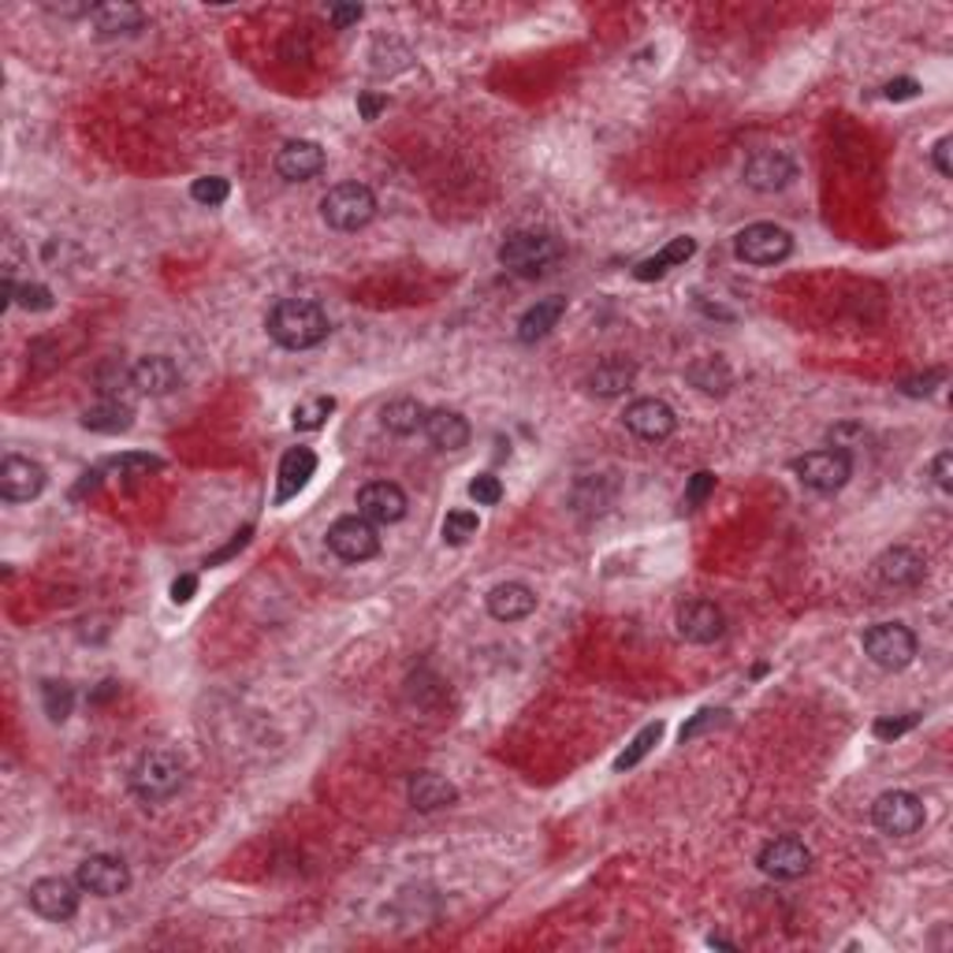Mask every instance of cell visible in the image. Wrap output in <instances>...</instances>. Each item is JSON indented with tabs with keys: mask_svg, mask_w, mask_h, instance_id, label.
Wrapping results in <instances>:
<instances>
[{
	"mask_svg": "<svg viewBox=\"0 0 953 953\" xmlns=\"http://www.w3.org/2000/svg\"><path fill=\"white\" fill-rule=\"evenodd\" d=\"M477 529H480V518L474 515V510H466V507L450 510V515L444 518V540L450 548L469 545V540L477 537Z\"/></svg>",
	"mask_w": 953,
	"mask_h": 953,
	"instance_id": "obj_35",
	"label": "cell"
},
{
	"mask_svg": "<svg viewBox=\"0 0 953 953\" xmlns=\"http://www.w3.org/2000/svg\"><path fill=\"white\" fill-rule=\"evenodd\" d=\"M537 611V592H532L526 581H499L496 589L488 592V614L496 622H521Z\"/></svg>",
	"mask_w": 953,
	"mask_h": 953,
	"instance_id": "obj_19",
	"label": "cell"
},
{
	"mask_svg": "<svg viewBox=\"0 0 953 953\" xmlns=\"http://www.w3.org/2000/svg\"><path fill=\"white\" fill-rule=\"evenodd\" d=\"M942 381H946V373H942V369H931V373H924V376H909V381H901V392L920 398V395L935 392V384H942Z\"/></svg>",
	"mask_w": 953,
	"mask_h": 953,
	"instance_id": "obj_41",
	"label": "cell"
},
{
	"mask_svg": "<svg viewBox=\"0 0 953 953\" xmlns=\"http://www.w3.org/2000/svg\"><path fill=\"white\" fill-rule=\"evenodd\" d=\"M179 365L164 354H149L131 369V384L138 387L142 395H172L179 387Z\"/></svg>",
	"mask_w": 953,
	"mask_h": 953,
	"instance_id": "obj_21",
	"label": "cell"
},
{
	"mask_svg": "<svg viewBox=\"0 0 953 953\" xmlns=\"http://www.w3.org/2000/svg\"><path fill=\"white\" fill-rule=\"evenodd\" d=\"M879 578L887 581V586H894V589H913V586H920V581H924V570H928V562L916 556L913 548H890V551H883V556H879Z\"/></svg>",
	"mask_w": 953,
	"mask_h": 953,
	"instance_id": "obj_23",
	"label": "cell"
},
{
	"mask_svg": "<svg viewBox=\"0 0 953 953\" xmlns=\"http://www.w3.org/2000/svg\"><path fill=\"white\" fill-rule=\"evenodd\" d=\"M562 258V246L548 231H515L499 246V265L521 280H537Z\"/></svg>",
	"mask_w": 953,
	"mask_h": 953,
	"instance_id": "obj_3",
	"label": "cell"
},
{
	"mask_svg": "<svg viewBox=\"0 0 953 953\" xmlns=\"http://www.w3.org/2000/svg\"><path fill=\"white\" fill-rule=\"evenodd\" d=\"M406 797H410V805H414L417 812H439V808H447V805L458 801V790H455V783H447L444 775L417 771V775H410Z\"/></svg>",
	"mask_w": 953,
	"mask_h": 953,
	"instance_id": "obj_22",
	"label": "cell"
},
{
	"mask_svg": "<svg viewBox=\"0 0 953 953\" xmlns=\"http://www.w3.org/2000/svg\"><path fill=\"white\" fill-rule=\"evenodd\" d=\"M883 94H887L890 101H909V97L920 94V82H916V79H894V82H887Z\"/></svg>",
	"mask_w": 953,
	"mask_h": 953,
	"instance_id": "obj_45",
	"label": "cell"
},
{
	"mask_svg": "<svg viewBox=\"0 0 953 953\" xmlns=\"http://www.w3.org/2000/svg\"><path fill=\"white\" fill-rule=\"evenodd\" d=\"M950 146H953V138L950 135H942L939 142H935V149H931V160H935V168H939V176H953V160H950Z\"/></svg>",
	"mask_w": 953,
	"mask_h": 953,
	"instance_id": "obj_43",
	"label": "cell"
},
{
	"mask_svg": "<svg viewBox=\"0 0 953 953\" xmlns=\"http://www.w3.org/2000/svg\"><path fill=\"white\" fill-rule=\"evenodd\" d=\"M931 477H935V485L942 491L953 488V455H950V450H939V455H935V463H931Z\"/></svg>",
	"mask_w": 953,
	"mask_h": 953,
	"instance_id": "obj_42",
	"label": "cell"
},
{
	"mask_svg": "<svg viewBox=\"0 0 953 953\" xmlns=\"http://www.w3.org/2000/svg\"><path fill=\"white\" fill-rule=\"evenodd\" d=\"M864 655L879 671H905L916 660V633L901 622H876L864 630Z\"/></svg>",
	"mask_w": 953,
	"mask_h": 953,
	"instance_id": "obj_4",
	"label": "cell"
},
{
	"mask_svg": "<svg viewBox=\"0 0 953 953\" xmlns=\"http://www.w3.org/2000/svg\"><path fill=\"white\" fill-rule=\"evenodd\" d=\"M194 592H198V578L194 573H183V578L172 581V603H190Z\"/></svg>",
	"mask_w": 953,
	"mask_h": 953,
	"instance_id": "obj_46",
	"label": "cell"
},
{
	"mask_svg": "<svg viewBox=\"0 0 953 953\" xmlns=\"http://www.w3.org/2000/svg\"><path fill=\"white\" fill-rule=\"evenodd\" d=\"M358 515L369 518L373 526H392L406 518V491L392 480H373L358 491Z\"/></svg>",
	"mask_w": 953,
	"mask_h": 953,
	"instance_id": "obj_15",
	"label": "cell"
},
{
	"mask_svg": "<svg viewBox=\"0 0 953 953\" xmlns=\"http://www.w3.org/2000/svg\"><path fill=\"white\" fill-rule=\"evenodd\" d=\"M469 499H474L477 507H496L499 499H504V480H499L496 474H480L469 480Z\"/></svg>",
	"mask_w": 953,
	"mask_h": 953,
	"instance_id": "obj_38",
	"label": "cell"
},
{
	"mask_svg": "<svg viewBox=\"0 0 953 953\" xmlns=\"http://www.w3.org/2000/svg\"><path fill=\"white\" fill-rule=\"evenodd\" d=\"M358 108H362V116H365V120H376V116H381V108H384V97L362 94V97H358Z\"/></svg>",
	"mask_w": 953,
	"mask_h": 953,
	"instance_id": "obj_49",
	"label": "cell"
},
{
	"mask_svg": "<svg viewBox=\"0 0 953 953\" xmlns=\"http://www.w3.org/2000/svg\"><path fill=\"white\" fill-rule=\"evenodd\" d=\"M79 883H71L64 876H45L38 883H30V909L41 916V920H53V924H64L79 913Z\"/></svg>",
	"mask_w": 953,
	"mask_h": 953,
	"instance_id": "obj_10",
	"label": "cell"
},
{
	"mask_svg": "<svg viewBox=\"0 0 953 953\" xmlns=\"http://www.w3.org/2000/svg\"><path fill=\"white\" fill-rule=\"evenodd\" d=\"M321 217L335 231H358L376 217V198L362 183H340L321 198Z\"/></svg>",
	"mask_w": 953,
	"mask_h": 953,
	"instance_id": "obj_5",
	"label": "cell"
},
{
	"mask_svg": "<svg viewBox=\"0 0 953 953\" xmlns=\"http://www.w3.org/2000/svg\"><path fill=\"white\" fill-rule=\"evenodd\" d=\"M131 425H135V410L127 403H120V398H101L97 406H90L86 414H82V428L101 433V436H120V433H127Z\"/></svg>",
	"mask_w": 953,
	"mask_h": 953,
	"instance_id": "obj_26",
	"label": "cell"
},
{
	"mask_svg": "<svg viewBox=\"0 0 953 953\" xmlns=\"http://www.w3.org/2000/svg\"><path fill=\"white\" fill-rule=\"evenodd\" d=\"M335 410V398L332 395H317V398H305V403H299L291 410V425L294 433H317L328 417H332Z\"/></svg>",
	"mask_w": 953,
	"mask_h": 953,
	"instance_id": "obj_32",
	"label": "cell"
},
{
	"mask_svg": "<svg viewBox=\"0 0 953 953\" xmlns=\"http://www.w3.org/2000/svg\"><path fill=\"white\" fill-rule=\"evenodd\" d=\"M696 253V242L690 239V235H682V239H671L667 246H663L660 253H655V258H644L638 269H633V276H638L641 283H649V280H660V276H667L674 265H685Z\"/></svg>",
	"mask_w": 953,
	"mask_h": 953,
	"instance_id": "obj_28",
	"label": "cell"
},
{
	"mask_svg": "<svg viewBox=\"0 0 953 953\" xmlns=\"http://www.w3.org/2000/svg\"><path fill=\"white\" fill-rule=\"evenodd\" d=\"M425 414L428 410L417 403V398H392V403H387L384 410H381V425L387 428V433H395V436H410V433H417V428L425 425Z\"/></svg>",
	"mask_w": 953,
	"mask_h": 953,
	"instance_id": "obj_30",
	"label": "cell"
},
{
	"mask_svg": "<svg viewBox=\"0 0 953 953\" xmlns=\"http://www.w3.org/2000/svg\"><path fill=\"white\" fill-rule=\"evenodd\" d=\"M328 548L343 562H365L381 551V532L362 515H346L328 529Z\"/></svg>",
	"mask_w": 953,
	"mask_h": 953,
	"instance_id": "obj_9",
	"label": "cell"
},
{
	"mask_svg": "<svg viewBox=\"0 0 953 953\" xmlns=\"http://www.w3.org/2000/svg\"><path fill=\"white\" fill-rule=\"evenodd\" d=\"M715 491V474H708V469H701V474L690 477V488H685V507L696 510Z\"/></svg>",
	"mask_w": 953,
	"mask_h": 953,
	"instance_id": "obj_40",
	"label": "cell"
},
{
	"mask_svg": "<svg viewBox=\"0 0 953 953\" xmlns=\"http://www.w3.org/2000/svg\"><path fill=\"white\" fill-rule=\"evenodd\" d=\"M90 19H94L97 34H135L146 27V12L138 4H101L90 8Z\"/></svg>",
	"mask_w": 953,
	"mask_h": 953,
	"instance_id": "obj_29",
	"label": "cell"
},
{
	"mask_svg": "<svg viewBox=\"0 0 953 953\" xmlns=\"http://www.w3.org/2000/svg\"><path fill=\"white\" fill-rule=\"evenodd\" d=\"M756 864L771 879H801L808 868H812V853H808V846L797 842V838H775V842H767L760 849Z\"/></svg>",
	"mask_w": 953,
	"mask_h": 953,
	"instance_id": "obj_13",
	"label": "cell"
},
{
	"mask_svg": "<svg viewBox=\"0 0 953 953\" xmlns=\"http://www.w3.org/2000/svg\"><path fill=\"white\" fill-rule=\"evenodd\" d=\"M269 335L283 351H310V346L324 343L332 324H328V313L321 310L317 302H305V299H283L276 302L269 310Z\"/></svg>",
	"mask_w": 953,
	"mask_h": 953,
	"instance_id": "obj_1",
	"label": "cell"
},
{
	"mask_svg": "<svg viewBox=\"0 0 953 953\" xmlns=\"http://www.w3.org/2000/svg\"><path fill=\"white\" fill-rule=\"evenodd\" d=\"M872 819H876V827H879L883 835H890V838H909V835H916L920 827H924L928 812H924V801H920L916 794H909V790H887V794L876 797Z\"/></svg>",
	"mask_w": 953,
	"mask_h": 953,
	"instance_id": "obj_7",
	"label": "cell"
},
{
	"mask_svg": "<svg viewBox=\"0 0 953 953\" xmlns=\"http://www.w3.org/2000/svg\"><path fill=\"white\" fill-rule=\"evenodd\" d=\"M45 488V469H41L34 458H23V455H8L0 463V496L8 504H30V499L41 496Z\"/></svg>",
	"mask_w": 953,
	"mask_h": 953,
	"instance_id": "obj_12",
	"label": "cell"
},
{
	"mask_svg": "<svg viewBox=\"0 0 953 953\" xmlns=\"http://www.w3.org/2000/svg\"><path fill=\"white\" fill-rule=\"evenodd\" d=\"M734 253L745 265H778L794 253V235L778 224H749L742 235L734 239Z\"/></svg>",
	"mask_w": 953,
	"mask_h": 953,
	"instance_id": "obj_8",
	"label": "cell"
},
{
	"mask_svg": "<svg viewBox=\"0 0 953 953\" xmlns=\"http://www.w3.org/2000/svg\"><path fill=\"white\" fill-rule=\"evenodd\" d=\"M317 474V455L310 447H291L280 458V488H276V504H287L299 491L310 485V477Z\"/></svg>",
	"mask_w": 953,
	"mask_h": 953,
	"instance_id": "obj_24",
	"label": "cell"
},
{
	"mask_svg": "<svg viewBox=\"0 0 953 953\" xmlns=\"http://www.w3.org/2000/svg\"><path fill=\"white\" fill-rule=\"evenodd\" d=\"M723 630H726V619H723V611L715 608L712 600H690V603H682V611H679V633H682L685 641H693V644H712V641L723 638Z\"/></svg>",
	"mask_w": 953,
	"mask_h": 953,
	"instance_id": "obj_18",
	"label": "cell"
},
{
	"mask_svg": "<svg viewBox=\"0 0 953 953\" xmlns=\"http://www.w3.org/2000/svg\"><path fill=\"white\" fill-rule=\"evenodd\" d=\"M794 474L801 480L805 488L812 491H838L846 488V480L853 477V463L842 447H819V450H808V455L794 458Z\"/></svg>",
	"mask_w": 953,
	"mask_h": 953,
	"instance_id": "obj_6",
	"label": "cell"
},
{
	"mask_svg": "<svg viewBox=\"0 0 953 953\" xmlns=\"http://www.w3.org/2000/svg\"><path fill=\"white\" fill-rule=\"evenodd\" d=\"M633 381H638V365L622 362V358H608V362H600V365L589 373L586 387H589L592 395H600V398H614V395L630 392Z\"/></svg>",
	"mask_w": 953,
	"mask_h": 953,
	"instance_id": "obj_25",
	"label": "cell"
},
{
	"mask_svg": "<svg viewBox=\"0 0 953 953\" xmlns=\"http://www.w3.org/2000/svg\"><path fill=\"white\" fill-rule=\"evenodd\" d=\"M562 313H567V299H540L537 305H529L526 313H521L518 321V340L521 343H537L545 340V335L562 321Z\"/></svg>",
	"mask_w": 953,
	"mask_h": 953,
	"instance_id": "obj_27",
	"label": "cell"
},
{
	"mask_svg": "<svg viewBox=\"0 0 953 953\" xmlns=\"http://www.w3.org/2000/svg\"><path fill=\"white\" fill-rule=\"evenodd\" d=\"M328 15H332V23H335V27H340V30H346V27H354L358 19H362L365 12H362V8H358V4H335V8H332V12H328Z\"/></svg>",
	"mask_w": 953,
	"mask_h": 953,
	"instance_id": "obj_47",
	"label": "cell"
},
{
	"mask_svg": "<svg viewBox=\"0 0 953 953\" xmlns=\"http://www.w3.org/2000/svg\"><path fill=\"white\" fill-rule=\"evenodd\" d=\"M422 433L428 436V444L436 450H463L469 444V425L458 410H447V406H436L425 414V425Z\"/></svg>",
	"mask_w": 953,
	"mask_h": 953,
	"instance_id": "obj_20",
	"label": "cell"
},
{
	"mask_svg": "<svg viewBox=\"0 0 953 953\" xmlns=\"http://www.w3.org/2000/svg\"><path fill=\"white\" fill-rule=\"evenodd\" d=\"M276 172L287 183H310L313 176L324 172V149L310 138H294L276 153Z\"/></svg>",
	"mask_w": 953,
	"mask_h": 953,
	"instance_id": "obj_17",
	"label": "cell"
},
{
	"mask_svg": "<svg viewBox=\"0 0 953 953\" xmlns=\"http://www.w3.org/2000/svg\"><path fill=\"white\" fill-rule=\"evenodd\" d=\"M715 715H719V712H712V708L696 712V715H693V719H690V723H685V726H682V742H690V737H693L696 731H704V726H708V723H715Z\"/></svg>",
	"mask_w": 953,
	"mask_h": 953,
	"instance_id": "obj_48",
	"label": "cell"
},
{
	"mask_svg": "<svg viewBox=\"0 0 953 953\" xmlns=\"http://www.w3.org/2000/svg\"><path fill=\"white\" fill-rule=\"evenodd\" d=\"M228 194H231V183L224 176H201V179H194V187H190V198L198 205H209V209L228 201Z\"/></svg>",
	"mask_w": 953,
	"mask_h": 953,
	"instance_id": "obj_36",
	"label": "cell"
},
{
	"mask_svg": "<svg viewBox=\"0 0 953 953\" xmlns=\"http://www.w3.org/2000/svg\"><path fill=\"white\" fill-rule=\"evenodd\" d=\"M745 183H749L753 190H764V194H771V190H783V187H790V179L797 176V168H794V160L786 157V153H778V149H760V153H753L749 160H745Z\"/></svg>",
	"mask_w": 953,
	"mask_h": 953,
	"instance_id": "obj_16",
	"label": "cell"
},
{
	"mask_svg": "<svg viewBox=\"0 0 953 953\" xmlns=\"http://www.w3.org/2000/svg\"><path fill=\"white\" fill-rule=\"evenodd\" d=\"M622 422H626L633 436L649 439V444H660V439H667L674 433L679 417H674V410L663 403V398H638V403L626 406Z\"/></svg>",
	"mask_w": 953,
	"mask_h": 953,
	"instance_id": "obj_14",
	"label": "cell"
},
{
	"mask_svg": "<svg viewBox=\"0 0 953 953\" xmlns=\"http://www.w3.org/2000/svg\"><path fill=\"white\" fill-rule=\"evenodd\" d=\"M187 783V767L176 753L168 749H153V753H142L138 764L131 767V790L135 797H142L146 805H160L168 797H176Z\"/></svg>",
	"mask_w": 953,
	"mask_h": 953,
	"instance_id": "obj_2",
	"label": "cell"
},
{
	"mask_svg": "<svg viewBox=\"0 0 953 953\" xmlns=\"http://www.w3.org/2000/svg\"><path fill=\"white\" fill-rule=\"evenodd\" d=\"M685 376H690V384L701 387L704 395H726V392H731V384H734L731 369H726L719 358H704V362H696Z\"/></svg>",
	"mask_w": 953,
	"mask_h": 953,
	"instance_id": "obj_31",
	"label": "cell"
},
{
	"mask_svg": "<svg viewBox=\"0 0 953 953\" xmlns=\"http://www.w3.org/2000/svg\"><path fill=\"white\" fill-rule=\"evenodd\" d=\"M112 469H120V474H131V477H149L153 469H160V458L142 455V450H131V455L112 458Z\"/></svg>",
	"mask_w": 953,
	"mask_h": 953,
	"instance_id": "obj_39",
	"label": "cell"
},
{
	"mask_svg": "<svg viewBox=\"0 0 953 953\" xmlns=\"http://www.w3.org/2000/svg\"><path fill=\"white\" fill-rule=\"evenodd\" d=\"M41 708H45V715L53 723H64L71 708H75V690H71L68 682H56V679L41 682Z\"/></svg>",
	"mask_w": 953,
	"mask_h": 953,
	"instance_id": "obj_34",
	"label": "cell"
},
{
	"mask_svg": "<svg viewBox=\"0 0 953 953\" xmlns=\"http://www.w3.org/2000/svg\"><path fill=\"white\" fill-rule=\"evenodd\" d=\"M660 737H663V723H649V726H644V731L626 745V753L614 756V771H630V767H638L644 756H649L655 745H660Z\"/></svg>",
	"mask_w": 953,
	"mask_h": 953,
	"instance_id": "obj_33",
	"label": "cell"
},
{
	"mask_svg": "<svg viewBox=\"0 0 953 953\" xmlns=\"http://www.w3.org/2000/svg\"><path fill=\"white\" fill-rule=\"evenodd\" d=\"M15 305H23L30 313H45V310H53V291H49L45 283H19Z\"/></svg>",
	"mask_w": 953,
	"mask_h": 953,
	"instance_id": "obj_37",
	"label": "cell"
},
{
	"mask_svg": "<svg viewBox=\"0 0 953 953\" xmlns=\"http://www.w3.org/2000/svg\"><path fill=\"white\" fill-rule=\"evenodd\" d=\"M916 726V715H905V719H879L876 723V737H901L905 731Z\"/></svg>",
	"mask_w": 953,
	"mask_h": 953,
	"instance_id": "obj_44",
	"label": "cell"
},
{
	"mask_svg": "<svg viewBox=\"0 0 953 953\" xmlns=\"http://www.w3.org/2000/svg\"><path fill=\"white\" fill-rule=\"evenodd\" d=\"M75 883L86 890V894H97V898H116L123 890L131 887V868L123 864L120 857H108V853H94L79 864L75 872Z\"/></svg>",
	"mask_w": 953,
	"mask_h": 953,
	"instance_id": "obj_11",
	"label": "cell"
}]
</instances>
